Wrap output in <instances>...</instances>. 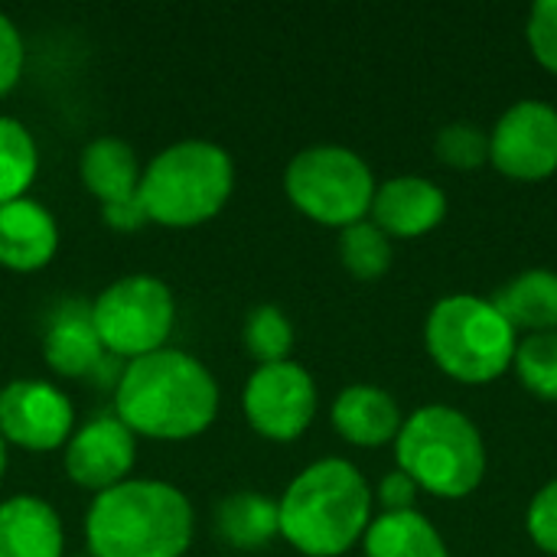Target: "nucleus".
I'll list each match as a JSON object with an SVG mask.
<instances>
[{
	"label": "nucleus",
	"mask_w": 557,
	"mask_h": 557,
	"mask_svg": "<svg viewBox=\"0 0 557 557\" xmlns=\"http://www.w3.org/2000/svg\"><path fill=\"white\" fill-rule=\"evenodd\" d=\"M215 375L183 349H160L127 362L114 385V418L150 441H193L219 414Z\"/></svg>",
	"instance_id": "1"
},
{
	"label": "nucleus",
	"mask_w": 557,
	"mask_h": 557,
	"mask_svg": "<svg viewBox=\"0 0 557 557\" xmlns=\"http://www.w3.org/2000/svg\"><path fill=\"white\" fill-rule=\"evenodd\" d=\"M375 496L362 470L343 457L304 467L277 499L281 539L304 557H343L362 545L375 519Z\"/></svg>",
	"instance_id": "2"
},
{
	"label": "nucleus",
	"mask_w": 557,
	"mask_h": 557,
	"mask_svg": "<svg viewBox=\"0 0 557 557\" xmlns=\"http://www.w3.org/2000/svg\"><path fill=\"white\" fill-rule=\"evenodd\" d=\"M196 512L183 490L163 480H127L91 499L85 542L91 557H183Z\"/></svg>",
	"instance_id": "3"
},
{
	"label": "nucleus",
	"mask_w": 557,
	"mask_h": 557,
	"mask_svg": "<svg viewBox=\"0 0 557 557\" xmlns=\"http://www.w3.org/2000/svg\"><path fill=\"white\" fill-rule=\"evenodd\" d=\"M392 447L395 467L437 499H467L486 480L483 431L454 405H421L411 411Z\"/></svg>",
	"instance_id": "4"
},
{
	"label": "nucleus",
	"mask_w": 557,
	"mask_h": 557,
	"mask_svg": "<svg viewBox=\"0 0 557 557\" xmlns=\"http://www.w3.org/2000/svg\"><path fill=\"white\" fill-rule=\"evenodd\" d=\"M235 193V163L212 140H176L144 170L137 199L163 228H196L215 219Z\"/></svg>",
	"instance_id": "5"
},
{
	"label": "nucleus",
	"mask_w": 557,
	"mask_h": 557,
	"mask_svg": "<svg viewBox=\"0 0 557 557\" xmlns=\"http://www.w3.org/2000/svg\"><path fill=\"white\" fill-rule=\"evenodd\" d=\"M424 346L434 366L460 385H490L512 369L519 333L490 297H441L424 320Z\"/></svg>",
	"instance_id": "6"
},
{
	"label": "nucleus",
	"mask_w": 557,
	"mask_h": 557,
	"mask_svg": "<svg viewBox=\"0 0 557 557\" xmlns=\"http://www.w3.org/2000/svg\"><path fill=\"white\" fill-rule=\"evenodd\" d=\"M375 186L372 166L343 144L304 147L284 170V193L290 206L310 222L339 232L369 219Z\"/></svg>",
	"instance_id": "7"
},
{
	"label": "nucleus",
	"mask_w": 557,
	"mask_h": 557,
	"mask_svg": "<svg viewBox=\"0 0 557 557\" xmlns=\"http://www.w3.org/2000/svg\"><path fill=\"white\" fill-rule=\"evenodd\" d=\"M88 313L104 352L127 362L166 349L176 326L173 290L153 274L117 277L88 304Z\"/></svg>",
	"instance_id": "8"
},
{
	"label": "nucleus",
	"mask_w": 557,
	"mask_h": 557,
	"mask_svg": "<svg viewBox=\"0 0 557 557\" xmlns=\"http://www.w3.org/2000/svg\"><path fill=\"white\" fill-rule=\"evenodd\" d=\"M317 382L313 375L287 359L274 366H258L242 392V411L255 434L274 444H290L304 437L317 418Z\"/></svg>",
	"instance_id": "9"
},
{
	"label": "nucleus",
	"mask_w": 557,
	"mask_h": 557,
	"mask_svg": "<svg viewBox=\"0 0 557 557\" xmlns=\"http://www.w3.org/2000/svg\"><path fill=\"white\" fill-rule=\"evenodd\" d=\"M490 163L516 183L557 173V108L542 98L509 104L490 131Z\"/></svg>",
	"instance_id": "10"
},
{
	"label": "nucleus",
	"mask_w": 557,
	"mask_h": 557,
	"mask_svg": "<svg viewBox=\"0 0 557 557\" xmlns=\"http://www.w3.org/2000/svg\"><path fill=\"white\" fill-rule=\"evenodd\" d=\"M75 434L72 398L42 379H16L0 388V437L26 454H52Z\"/></svg>",
	"instance_id": "11"
},
{
	"label": "nucleus",
	"mask_w": 557,
	"mask_h": 557,
	"mask_svg": "<svg viewBox=\"0 0 557 557\" xmlns=\"http://www.w3.org/2000/svg\"><path fill=\"white\" fill-rule=\"evenodd\" d=\"M62 450L65 476L95 496L127 483L137 463V437L114 414H98L78 424Z\"/></svg>",
	"instance_id": "12"
},
{
	"label": "nucleus",
	"mask_w": 557,
	"mask_h": 557,
	"mask_svg": "<svg viewBox=\"0 0 557 557\" xmlns=\"http://www.w3.org/2000/svg\"><path fill=\"white\" fill-rule=\"evenodd\" d=\"M447 193L428 176L405 173L375 186L369 219L395 242V238H424L447 219Z\"/></svg>",
	"instance_id": "13"
},
{
	"label": "nucleus",
	"mask_w": 557,
	"mask_h": 557,
	"mask_svg": "<svg viewBox=\"0 0 557 557\" xmlns=\"http://www.w3.org/2000/svg\"><path fill=\"white\" fill-rule=\"evenodd\" d=\"M59 251V222L33 196L0 206V268L13 274H36L49 268Z\"/></svg>",
	"instance_id": "14"
},
{
	"label": "nucleus",
	"mask_w": 557,
	"mask_h": 557,
	"mask_svg": "<svg viewBox=\"0 0 557 557\" xmlns=\"http://www.w3.org/2000/svg\"><path fill=\"white\" fill-rule=\"evenodd\" d=\"M330 421H333V431L346 444L375 450V447L395 444V437L405 424V414L388 388L356 382L336 395V401L330 408Z\"/></svg>",
	"instance_id": "15"
},
{
	"label": "nucleus",
	"mask_w": 557,
	"mask_h": 557,
	"mask_svg": "<svg viewBox=\"0 0 557 557\" xmlns=\"http://www.w3.org/2000/svg\"><path fill=\"white\" fill-rule=\"evenodd\" d=\"M65 529L59 512L39 496L0 503V557H62Z\"/></svg>",
	"instance_id": "16"
},
{
	"label": "nucleus",
	"mask_w": 557,
	"mask_h": 557,
	"mask_svg": "<svg viewBox=\"0 0 557 557\" xmlns=\"http://www.w3.org/2000/svg\"><path fill=\"white\" fill-rule=\"evenodd\" d=\"M42 359L55 375L82 379L104 366V346L91 326V313L82 304H62L42 336Z\"/></svg>",
	"instance_id": "17"
},
{
	"label": "nucleus",
	"mask_w": 557,
	"mask_h": 557,
	"mask_svg": "<svg viewBox=\"0 0 557 557\" xmlns=\"http://www.w3.org/2000/svg\"><path fill=\"white\" fill-rule=\"evenodd\" d=\"M490 300L519 336L557 330V271L529 268L506 281Z\"/></svg>",
	"instance_id": "18"
},
{
	"label": "nucleus",
	"mask_w": 557,
	"mask_h": 557,
	"mask_svg": "<svg viewBox=\"0 0 557 557\" xmlns=\"http://www.w3.org/2000/svg\"><path fill=\"white\" fill-rule=\"evenodd\" d=\"M78 176L85 189L101 202H121L137 196L140 186V163L127 140L121 137H95L78 160Z\"/></svg>",
	"instance_id": "19"
},
{
	"label": "nucleus",
	"mask_w": 557,
	"mask_h": 557,
	"mask_svg": "<svg viewBox=\"0 0 557 557\" xmlns=\"http://www.w3.org/2000/svg\"><path fill=\"white\" fill-rule=\"evenodd\" d=\"M215 532L228 548H238V552L268 548L274 539H281L277 499H268L264 493H255V490L225 496L215 509Z\"/></svg>",
	"instance_id": "20"
},
{
	"label": "nucleus",
	"mask_w": 557,
	"mask_h": 557,
	"mask_svg": "<svg viewBox=\"0 0 557 557\" xmlns=\"http://www.w3.org/2000/svg\"><path fill=\"white\" fill-rule=\"evenodd\" d=\"M366 557H450L444 535L418 512H379L362 539Z\"/></svg>",
	"instance_id": "21"
},
{
	"label": "nucleus",
	"mask_w": 557,
	"mask_h": 557,
	"mask_svg": "<svg viewBox=\"0 0 557 557\" xmlns=\"http://www.w3.org/2000/svg\"><path fill=\"white\" fill-rule=\"evenodd\" d=\"M39 173V147L20 117L0 114V206L23 199Z\"/></svg>",
	"instance_id": "22"
},
{
	"label": "nucleus",
	"mask_w": 557,
	"mask_h": 557,
	"mask_svg": "<svg viewBox=\"0 0 557 557\" xmlns=\"http://www.w3.org/2000/svg\"><path fill=\"white\" fill-rule=\"evenodd\" d=\"M339 261L356 281H379L388 274L395 248L392 238L372 219H362L339 232Z\"/></svg>",
	"instance_id": "23"
},
{
	"label": "nucleus",
	"mask_w": 557,
	"mask_h": 557,
	"mask_svg": "<svg viewBox=\"0 0 557 557\" xmlns=\"http://www.w3.org/2000/svg\"><path fill=\"white\" fill-rule=\"evenodd\" d=\"M245 349L258 366H274V362H287L290 349H294V323L290 317L274 307V304H258L248 310L245 317V330H242Z\"/></svg>",
	"instance_id": "24"
},
{
	"label": "nucleus",
	"mask_w": 557,
	"mask_h": 557,
	"mask_svg": "<svg viewBox=\"0 0 557 557\" xmlns=\"http://www.w3.org/2000/svg\"><path fill=\"white\" fill-rule=\"evenodd\" d=\"M512 372L519 375L522 388L542 401H557V330L519 336Z\"/></svg>",
	"instance_id": "25"
},
{
	"label": "nucleus",
	"mask_w": 557,
	"mask_h": 557,
	"mask_svg": "<svg viewBox=\"0 0 557 557\" xmlns=\"http://www.w3.org/2000/svg\"><path fill=\"white\" fill-rule=\"evenodd\" d=\"M434 153L450 170H480L490 163V131L473 121H450L437 131Z\"/></svg>",
	"instance_id": "26"
},
{
	"label": "nucleus",
	"mask_w": 557,
	"mask_h": 557,
	"mask_svg": "<svg viewBox=\"0 0 557 557\" xmlns=\"http://www.w3.org/2000/svg\"><path fill=\"white\" fill-rule=\"evenodd\" d=\"M525 39L535 62L557 75V0H539L525 20Z\"/></svg>",
	"instance_id": "27"
},
{
	"label": "nucleus",
	"mask_w": 557,
	"mask_h": 557,
	"mask_svg": "<svg viewBox=\"0 0 557 557\" xmlns=\"http://www.w3.org/2000/svg\"><path fill=\"white\" fill-rule=\"evenodd\" d=\"M525 532L539 552L557 557V480L545 483L532 496V503L525 509Z\"/></svg>",
	"instance_id": "28"
},
{
	"label": "nucleus",
	"mask_w": 557,
	"mask_h": 557,
	"mask_svg": "<svg viewBox=\"0 0 557 557\" xmlns=\"http://www.w3.org/2000/svg\"><path fill=\"white\" fill-rule=\"evenodd\" d=\"M23 69H26L23 33L7 13H0V98H7L16 88V82L23 78Z\"/></svg>",
	"instance_id": "29"
},
{
	"label": "nucleus",
	"mask_w": 557,
	"mask_h": 557,
	"mask_svg": "<svg viewBox=\"0 0 557 557\" xmlns=\"http://www.w3.org/2000/svg\"><path fill=\"white\" fill-rule=\"evenodd\" d=\"M375 503L382 506V512H411L418 506L421 486L405 473V470H392L379 480V490L372 493Z\"/></svg>",
	"instance_id": "30"
},
{
	"label": "nucleus",
	"mask_w": 557,
	"mask_h": 557,
	"mask_svg": "<svg viewBox=\"0 0 557 557\" xmlns=\"http://www.w3.org/2000/svg\"><path fill=\"white\" fill-rule=\"evenodd\" d=\"M101 219H104L108 228L124 232V235L140 232L144 225H150V219H147V212H144V206H140L137 196L121 199V202H111V206H101Z\"/></svg>",
	"instance_id": "31"
},
{
	"label": "nucleus",
	"mask_w": 557,
	"mask_h": 557,
	"mask_svg": "<svg viewBox=\"0 0 557 557\" xmlns=\"http://www.w3.org/2000/svg\"><path fill=\"white\" fill-rule=\"evenodd\" d=\"M3 470H7V441L0 437V480H3Z\"/></svg>",
	"instance_id": "32"
},
{
	"label": "nucleus",
	"mask_w": 557,
	"mask_h": 557,
	"mask_svg": "<svg viewBox=\"0 0 557 557\" xmlns=\"http://www.w3.org/2000/svg\"><path fill=\"white\" fill-rule=\"evenodd\" d=\"M85 557H91V555H85Z\"/></svg>",
	"instance_id": "33"
}]
</instances>
